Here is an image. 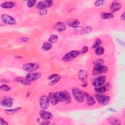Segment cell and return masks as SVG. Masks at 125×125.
I'll list each match as a JSON object with an SVG mask.
<instances>
[{
    "instance_id": "obj_1",
    "label": "cell",
    "mask_w": 125,
    "mask_h": 125,
    "mask_svg": "<svg viewBox=\"0 0 125 125\" xmlns=\"http://www.w3.org/2000/svg\"><path fill=\"white\" fill-rule=\"evenodd\" d=\"M72 94L78 103H82L84 101V92H83L81 89L77 87H74L72 89Z\"/></svg>"
},
{
    "instance_id": "obj_2",
    "label": "cell",
    "mask_w": 125,
    "mask_h": 125,
    "mask_svg": "<svg viewBox=\"0 0 125 125\" xmlns=\"http://www.w3.org/2000/svg\"><path fill=\"white\" fill-rule=\"evenodd\" d=\"M80 51L74 50L66 53L62 58V60L64 62L70 61L77 57L80 54Z\"/></svg>"
},
{
    "instance_id": "obj_3",
    "label": "cell",
    "mask_w": 125,
    "mask_h": 125,
    "mask_svg": "<svg viewBox=\"0 0 125 125\" xmlns=\"http://www.w3.org/2000/svg\"><path fill=\"white\" fill-rule=\"evenodd\" d=\"M48 98L50 102L53 105H56L59 102H61L60 92H50L49 94Z\"/></svg>"
},
{
    "instance_id": "obj_4",
    "label": "cell",
    "mask_w": 125,
    "mask_h": 125,
    "mask_svg": "<svg viewBox=\"0 0 125 125\" xmlns=\"http://www.w3.org/2000/svg\"><path fill=\"white\" fill-rule=\"evenodd\" d=\"M78 76L79 80L83 83L82 86L84 87H86L87 85V72L83 69L80 70L78 73Z\"/></svg>"
},
{
    "instance_id": "obj_5",
    "label": "cell",
    "mask_w": 125,
    "mask_h": 125,
    "mask_svg": "<svg viewBox=\"0 0 125 125\" xmlns=\"http://www.w3.org/2000/svg\"><path fill=\"white\" fill-rule=\"evenodd\" d=\"M39 67V65L35 62H28L22 65V69L25 71L32 72L37 70Z\"/></svg>"
},
{
    "instance_id": "obj_6",
    "label": "cell",
    "mask_w": 125,
    "mask_h": 125,
    "mask_svg": "<svg viewBox=\"0 0 125 125\" xmlns=\"http://www.w3.org/2000/svg\"><path fill=\"white\" fill-rule=\"evenodd\" d=\"M95 98L99 104L104 105L107 104L110 100V97L103 94H97Z\"/></svg>"
},
{
    "instance_id": "obj_7",
    "label": "cell",
    "mask_w": 125,
    "mask_h": 125,
    "mask_svg": "<svg viewBox=\"0 0 125 125\" xmlns=\"http://www.w3.org/2000/svg\"><path fill=\"white\" fill-rule=\"evenodd\" d=\"M108 68L107 66L104 65L94 66L92 72V75H98L104 73H106L108 71Z\"/></svg>"
},
{
    "instance_id": "obj_8",
    "label": "cell",
    "mask_w": 125,
    "mask_h": 125,
    "mask_svg": "<svg viewBox=\"0 0 125 125\" xmlns=\"http://www.w3.org/2000/svg\"><path fill=\"white\" fill-rule=\"evenodd\" d=\"M50 103L48 97L46 95H42L39 100L40 106L43 110H46L49 107Z\"/></svg>"
},
{
    "instance_id": "obj_9",
    "label": "cell",
    "mask_w": 125,
    "mask_h": 125,
    "mask_svg": "<svg viewBox=\"0 0 125 125\" xmlns=\"http://www.w3.org/2000/svg\"><path fill=\"white\" fill-rule=\"evenodd\" d=\"M106 77L104 75H100L94 78L92 81V84L95 88L103 85L105 82Z\"/></svg>"
},
{
    "instance_id": "obj_10",
    "label": "cell",
    "mask_w": 125,
    "mask_h": 125,
    "mask_svg": "<svg viewBox=\"0 0 125 125\" xmlns=\"http://www.w3.org/2000/svg\"><path fill=\"white\" fill-rule=\"evenodd\" d=\"M1 21L6 24L9 25H15L17 23L16 21L12 17L7 14H3L1 16Z\"/></svg>"
},
{
    "instance_id": "obj_11",
    "label": "cell",
    "mask_w": 125,
    "mask_h": 125,
    "mask_svg": "<svg viewBox=\"0 0 125 125\" xmlns=\"http://www.w3.org/2000/svg\"><path fill=\"white\" fill-rule=\"evenodd\" d=\"M61 102L66 104H69L71 102V97L69 93L67 91H62L60 92Z\"/></svg>"
},
{
    "instance_id": "obj_12",
    "label": "cell",
    "mask_w": 125,
    "mask_h": 125,
    "mask_svg": "<svg viewBox=\"0 0 125 125\" xmlns=\"http://www.w3.org/2000/svg\"><path fill=\"white\" fill-rule=\"evenodd\" d=\"M53 4L52 0H43L40 1L36 4V8L39 9H46L47 8L51 7Z\"/></svg>"
},
{
    "instance_id": "obj_13",
    "label": "cell",
    "mask_w": 125,
    "mask_h": 125,
    "mask_svg": "<svg viewBox=\"0 0 125 125\" xmlns=\"http://www.w3.org/2000/svg\"><path fill=\"white\" fill-rule=\"evenodd\" d=\"M0 104L2 106L5 107H10L13 104V100L10 97L5 96L1 99Z\"/></svg>"
},
{
    "instance_id": "obj_14",
    "label": "cell",
    "mask_w": 125,
    "mask_h": 125,
    "mask_svg": "<svg viewBox=\"0 0 125 125\" xmlns=\"http://www.w3.org/2000/svg\"><path fill=\"white\" fill-rule=\"evenodd\" d=\"M41 73L40 72H29L27 73L25 76L26 79L30 82H32L40 78Z\"/></svg>"
},
{
    "instance_id": "obj_15",
    "label": "cell",
    "mask_w": 125,
    "mask_h": 125,
    "mask_svg": "<svg viewBox=\"0 0 125 125\" xmlns=\"http://www.w3.org/2000/svg\"><path fill=\"white\" fill-rule=\"evenodd\" d=\"M61 76L57 74H53L48 77L49 81L48 84L49 85H53L57 83L61 79Z\"/></svg>"
},
{
    "instance_id": "obj_16",
    "label": "cell",
    "mask_w": 125,
    "mask_h": 125,
    "mask_svg": "<svg viewBox=\"0 0 125 125\" xmlns=\"http://www.w3.org/2000/svg\"><path fill=\"white\" fill-rule=\"evenodd\" d=\"M39 115L40 117L44 120H48L53 118L52 114L49 111H46L45 110L42 109L39 112Z\"/></svg>"
},
{
    "instance_id": "obj_17",
    "label": "cell",
    "mask_w": 125,
    "mask_h": 125,
    "mask_svg": "<svg viewBox=\"0 0 125 125\" xmlns=\"http://www.w3.org/2000/svg\"><path fill=\"white\" fill-rule=\"evenodd\" d=\"M84 97L86 99V104L88 106H92L95 104L96 101L95 99L88 93L84 92Z\"/></svg>"
},
{
    "instance_id": "obj_18",
    "label": "cell",
    "mask_w": 125,
    "mask_h": 125,
    "mask_svg": "<svg viewBox=\"0 0 125 125\" xmlns=\"http://www.w3.org/2000/svg\"><path fill=\"white\" fill-rule=\"evenodd\" d=\"M66 24L62 21H58L54 25V28L55 30L59 31L62 32L66 29Z\"/></svg>"
},
{
    "instance_id": "obj_19",
    "label": "cell",
    "mask_w": 125,
    "mask_h": 125,
    "mask_svg": "<svg viewBox=\"0 0 125 125\" xmlns=\"http://www.w3.org/2000/svg\"><path fill=\"white\" fill-rule=\"evenodd\" d=\"M122 8V5L120 3L117 1H113L110 6V9L111 11L115 12L119 11Z\"/></svg>"
},
{
    "instance_id": "obj_20",
    "label": "cell",
    "mask_w": 125,
    "mask_h": 125,
    "mask_svg": "<svg viewBox=\"0 0 125 125\" xmlns=\"http://www.w3.org/2000/svg\"><path fill=\"white\" fill-rule=\"evenodd\" d=\"M14 81L17 83H21L25 85H29L31 83L29 82L26 79V78H22V77H19L15 78L14 79Z\"/></svg>"
},
{
    "instance_id": "obj_21",
    "label": "cell",
    "mask_w": 125,
    "mask_h": 125,
    "mask_svg": "<svg viewBox=\"0 0 125 125\" xmlns=\"http://www.w3.org/2000/svg\"><path fill=\"white\" fill-rule=\"evenodd\" d=\"M80 22L77 19H71L67 21V24L74 28H77L79 26Z\"/></svg>"
},
{
    "instance_id": "obj_22",
    "label": "cell",
    "mask_w": 125,
    "mask_h": 125,
    "mask_svg": "<svg viewBox=\"0 0 125 125\" xmlns=\"http://www.w3.org/2000/svg\"><path fill=\"white\" fill-rule=\"evenodd\" d=\"M0 6L4 9H11L14 7L15 3L12 1H6L2 2Z\"/></svg>"
},
{
    "instance_id": "obj_23",
    "label": "cell",
    "mask_w": 125,
    "mask_h": 125,
    "mask_svg": "<svg viewBox=\"0 0 125 125\" xmlns=\"http://www.w3.org/2000/svg\"><path fill=\"white\" fill-rule=\"evenodd\" d=\"M108 87V86L107 84L103 85L101 86L95 88V90L97 94H103L107 90Z\"/></svg>"
},
{
    "instance_id": "obj_24",
    "label": "cell",
    "mask_w": 125,
    "mask_h": 125,
    "mask_svg": "<svg viewBox=\"0 0 125 125\" xmlns=\"http://www.w3.org/2000/svg\"><path fill=\"white\" fill-rule=\"evenodd\" d=\"M107 122L111 125H121L120 121L115 117H111L107 119Z\"/></svg>"
},
{
    "instance_id": "obj_25",
    "label": "cell",
    "mask_w": 125,
    "mask_h": 125,
    "mask_svg": "<svg viewBox=\"0 0 125 125\" xmlns=\"http://www.w3.org/2000/svg\"><path fill=\"white\" fill-rule=\"evenodd\" d=\"M21 109L22 108L21 107H18L12 108V109H6L5 110V112L7 114L11 115L20 111L21 110Z\"/></svg>"
},
{
    "instance_id": "obj_26",
    "label": "cell",
    "mask_w": 125,
    "mask_h": 125,
    "mask_svg": "<svg viewBox=\"0 0 125 125\" xmlns=\"http://www.w3.org/2000/svg\"><path fill=\"white\" fill-rule=\"evenodd\" d=\"M114 17L113 15L111 13H108V12H104L101 13V18L104 20H107V19H111Z\"/></svg>"
},
{
    "instance_id": "obj_27",
    "label": "cell",
    "mask_w": 125,
    "mask_h": 125,
    "mask_svg": "<svg viewBox=\"0 0 125 125\" xmlns=\"http://www.w3.org/2000/svg\"><path fill=\"white\" fill-rule=\"evenodd\" d=\"M52 47V44L50 42H44L42 46V48L44 51H48L51 49Z\"/></svg>"
},
{
    "instance_id": "obj_28",
    "label": "cell",
    "mask_w": 125,
    "mask_h": 125,
    "mask_svg": "<svg viewBox=\"0 0 125 125\" xmlns=\"http://www.w3.org/2000/svg\"><path fill=\"white\" fill-rule=\"evenodd\" d=\"M104 49L103 47L99 46L97 48H95V53L97 56H100L104 54Z\"/></svg>"
},
{
    "instance_id": "obj_29",
    "label": "cell",
    "mask_w": 125,
    "mask_h": 125,
    "mask_svg": "<svg viewBox=\"0 0 125 125\" xmlns=\"http://www.w3.org/2000/svg\"><path fill=\"white\" fill-rule=\"evenodd\" d=\"M58 36L57 35H54V34L51 35L48 39V41L49 42L51 43H56L58 41Z\"/></svg>"
},
{
    "instance_id": "obj_30",
    "label": "cell",
    "mask_w": 125,
    "mask_h": 125,
    "mask_svg": "<svg viewBox=\"0 0 125 125\" xmlns=\"http://www.w3.org/2000/svg\"><path fill=\"white\" fill-rule=\"evenodd\" d=\"M101 40L100 39H97L95 42H94L93 44L92 45V48H96L100 46V45L101 44Z\"/></svg>"
},
{
    "instance_id": "obj_31",
    "label": "cell",
    "mask_w": 125,
    "mask_h": 125,
    "mask_svg": "<svg viewBox=\"0 0 125 125\" xmlns=\"http://www.w3.org/2000/svg\"><path fill=\"white\" fill-rule=\"evenodd\" d=\"M104 62V61L102 59H97L93 61V63L94 64V66L96 65H103V63Z\"/></svg>"
},
{
    "instance_id": "obj_32",
    "label": "cell",
    "mask_w": 125,
    "mask_h": 125,
    "mask_svg": "<svg viewBox=\"0 0 125 125\" xmlns=\"http://www.w3.org/2000/svg\"><path fill=\"white\" fill-rule=\"evenodd\" d=\"M105 2V0H96L94 4H95V5L96 6L99 7V6H101L104 5Z\"/></svg>"
},
{
    "instance_id": "obj_33",
    "label": "cell",
    "mask_w": 125,
    "mask_h": 125,
    "mask_svg": "<svg viewBox=\"0 0 125 125\" xmlns=\"http://www.w3.org/2000/svg\"><path fill=\"white\" fill-rule=\"evenodd\" d=\"M36 3V0H28L27 2V6L28 7H33L35 4Z\"/></svg>"
},
{
    "instance_id": "obj_34",
    "label": "cell",
    "mask_w": 125,
    "mask_h": 125,
    "mask_svg": "<svg viewBox=\"0 0 125 125\" xmlns=\"http://www.w3.org/2000/svg\"><path fill=\"white\" fill-rule=\"evenodd\" d=\"M0 89L3 91H8L10 90V87L9 86L4 84L0 86Z\"/></svg>"
},
{
    "instance_id": "obj_35",
    "label": "cell",
    "mask_w": 125,
    "mask_h": 125,
    "mask_svg": "<svg viewBox=\"0 0 125 125\" xmlns=\"http://www.w3.org/2000/svg\"><path fill=\"white\" fill-rule=\"evenodd\" d=\"M92 30V28L90 26H87V27H85V28H83V32H82V34H85V33H87L88 32H89L91 31Z\"/></svg>"
},
{
    "instance_id": "obj_36",
    "label": "cell",
    "mask_w": 125,
    "mask_h": 125,
    "mask_svg": "<svg viewBox=\"0 0 125 125\" xmlns=\"http://www.w3.org/2000/svg\"><path fill=\"white\" fill-rule=\"evenodd\" d=\"M39 14L41 15V16H42V15H45L47 13V10L46 9H39Z\"/></svg>"
},
{
    "instance_id": "obj_37",
    "label": "cell",
    "mask_w": 125,
    "mask_h": 125,
    "mask_svg": "<svg viewBox=\"0 0 125 125\" xmlns=\"http://www.w3.org/2000/svg\"><path fill=\"white\" fill-rule=\"evenodd\" d=\"M88 50V46H83V47L81 50V51H80V52L81 54H84L86 52H87Z\"/></svg>"
},
{
    "instance_id": "obj_38",
    "label": "cell",
    "mask_w": 125,
    "mask_h": 125,
    "mask_svg": "<svg viewBox=\"0 0 125 125\" xmlns=\"http://www.w3.org/2000/svg\"><path fill=\"white\" fill-rule=\"evenodd\" d=\"M0 125H8V122H7L5 120L0 118Z\"/></svg>"
},
{
    "instance_id": "obj_39",
    "label": "cell",
    "mask_w": 125,
    "mask_h": 125,
    "mask_svg": "<svg viewBox=\"0 0 125 125\" xmlns=\"http://www.w3.org/2000/svg\"><path fill=\"white\" fill-rule=\"evenodd\" d=\"M21 40L22 42H27L28 41V39L26 37H22L21 39Z\"/></svg>"
},
{
    "instance_id": "obj_40",
    "label": "cell",
    "mask_w": 125,
    "mask_h": 125,
    "mask_svg": "<svg viewBox=\"0 0 125 125\" xmlns=\"http://www.w3.org/2000/svg\"><path fill=\"white\" fill-rule=\"evenodd\" d=\"M50 124V122L49 121H48V120H45L43 121V122H42V123H41L40 124H42V125H48Z\"/></svg>"
},
{
    "instance_id": "obj_41",
    "label": "cell",
    "mask_w": 125,
    "mask_h": 125,
    "mask_svg": "<svg viewBox=\"0 0 125 125\" xmlns=\"http://www.w3.org/2000/svg\"><path fill=\"white\" fill-rule=\"evenodd\" d=\"M117 41H118V42L120 43V44H121L122 45H123V46H124V42H122V41H121V40H117Z\"/></svg>"
},
{
    "instance_id": "obj_42",
    "label": "cell",
    "mask_w": 125,
    "mask_h": 125,
    "mask_svg": "<svg viewBox=\"0 0 125 125\" xmlns=\"http://www.w3.org/2000/svg\"><path fill=\"white\" fill-rule=\"evenodd\" d=\"M121 20H123V21H124V20H125V12H124V13L121 15Z\"/></svg>"
},
{
    "instance_id": "obj_43",
    "label": "cell",
    "mask_w": 125,
    "mask_h": 125,
    "mask_svg": "<svg viewBox=\"0 0 125 125\" xmlns=\"http://www.w3.org/2000/svg\"><path fill=\"white\" fill-rule=\"evenodd\" d=\"M109 110L111 111H113V112H115L116 111L114 109H112V108H109Z\"/></svg>"
}]
</instances>
